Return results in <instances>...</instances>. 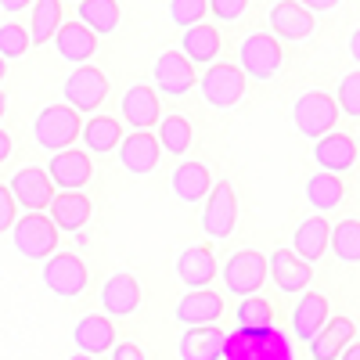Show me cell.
<instances>
[{"mask_svg": "<svg viewBox=\"0 0 360 360\" xmlns=\"http://www.w3.org/2000/svg\"><path fill=\"white\" fill-rule=\"evenodd\" d=\"M353 335H356V328H353L349 317H328L321 324V332L307 342L310 346V360H335L353 342Z\"/></svg>", "mask_w": 360, "mask_h": 360, "instance_id": "ac0fdd59", "label": "cell"}, {"mask_svg": "<svg viewBox=\"0 0 360 360\" xmlns=\"http://www.w3.org/2000/svg\"><path fill=\"white\" fill-rule=\"evenodd\" d=\"M169 188H173V195H176L180 202L195 205V202H202V198L209 195V188H213V176H209V169H205L202 162H180V166L173 169V176H169Z\"/></svg>", "mask_w": 360, "mask_h": 360, "instance_id": "83f0119b", "label": "cell"}, {"mask_svg": "<svg viewBox=\"0 0 360 360\" xmlns=\"http://www.w3.org/2000/svg\"><path fill=\"white\" fill-rule=\"evenodd\" d=\"M176 321L184 328H195V324H217L220 314H224V299L209 288H191L184 299L176 303Z\"/></svg>", "mask_w": 360, "mask_h": 360, "instance_id": "e0dca14e", "label": "cell"}, {"mask_svg": "<svg viewBox=\"0 0 360 360\" xmlns=\"http://www.w3.org/2000/svg\"><path fill=\"white\" fill-rule=\"evenodd\" d=\"M238 58H242V72L252 76V79L278 76V72H281V62H285L278 37H270V33H252V37H245Z\"/></svg>", "mask_w": 360, "mask_h": 360, "instance_id": "52a82bcc", "label": "cell"}, {"mask_svg": "<svg viewBox=\"0 0 360 360\" xmlns=\"http://www.w3.org/2000/svg\"><path fill=\"white\" fill-rule=\"evenodd\" d=\"M266 274H274V285L281 292L295 295V292H307V285L314 281V266L307 259H299L292 249H278L266 259Z\"/></svg>", "mask_w": 360, "mask_h": 360, "instance_id": "9a60e30c", "label": "cell"}, {"mask_svg": "<svg viewBox=\"0 0 360 360\" xmlns=\"http://www.w3.org/2000/svg\"><path fill=\"white\" fill-rule=\"evenodd\" d=\"M11 227H15V249L25 259H47L58 249V227L44 213H25Z\"/></svg>", "mask_w": 360, "mask_h": 360, "instance_id": "8992f818", "label": "cell"}, {"mask_svg": "<svg viewBox=\"0 0 360 360\" xmlns=\"http://www.w3.org/2000/svg\"><path fill=\"white\" fill-rule=\"evenodd\" d=\"M159 148L162 152H169V155H188V148H191V141H195V134H191V123L184 115H166V119H159Z\"/></svg>", "mask_w": 360, "mask_h": 360, "instance_id": "e575fe53", "label": "cell"}, {"mask_svg": "<svg viewBox=\"0 0 360 360\" xmlns=\"http://www.w3.org/2000/svg\"><path fill=\"white\" fill-rule=\"evenodd\" d=\"M33 0H0V11H8V15H18V11H25Z\"/></svg>", "mask_w": 360, "mask_h": 360, "instance_id": "f6af8a7d", "label": "cell"}, {"mask_svg": "<svg viewBox=\"0 0 360 360\" xmlns=\"http://www.w3.org/2000/svg\"><path fill=\"white\" fill-rule=\"evenodd\" d=\"M270 18V37L278 40H307L314 33V11H307L299 0H278L266 11Z\"/></svg>", "mask_w": 360, "mask_h": 360, "instance_id": "5bb4252c", "label": "cell"}, {"mask_svg": "<svg viewBox=\"0 0 360 360\" xmlns=\"http://www.w3.org/2000/svg\"><path fill=\"white\" fill-rule=\"evenodd\" d=\"M299 4H303L307 11H332L339 0H299Z\"/></svg>", "mask_w": 360, "mask_h": 360, "instance_id": "ee69618b", "label": "cell"}, {"mask_svg": "<svg viewBox=\"0 0 360 360\" xmlns=\"http://www.w3.org/2000/svg\"><path fill=\"white\" fill-rule=\"evenodd\" d=\"M69 360H94V356H90V353H72Z\"/></svg>", "mask_w": 360, "mask_h": 360, "instance_id": "f907efd6", "label": "cell"}, {"mask_svg": "<svg viewBox=\"0 0 360 360\" xmlns=\"http://www.w3.org/2000/svg\"><path fill=\"white\" fill-rule=\"evenodd\" d=\"M220 360H295V349H292V339L278 332V324L238 328V332H224Z\"/></svg>", "mask_w": 360, "mask_h": 360, "instance_id": "6da1fadb", "label": "cell"}, {"mask_svg": "<svg viewBox=\"0 0 360 360\" xmlns=\"http://www.w3.org/2000/svg\"><path fill=\"white\" fill-rule=\"evenodd\" d=\"M220 47H224V40H220V33H217V25H205V22L188 25V29H184V40H180V51H184L191 62H198V65L213 62V58L220 54Z\"/></svg>", "mask_w": 360, "mask_h": 360, "instance_id": "f1b7e54d", "label": "cell"}, {"mask_svg": "<svg viewBox=\"0 0 360 360\" xmlns=\"http://www.w3.org/2000/svg\"><path fill=\"white\" fill-rule=\"evenodd\" d=\"M79 130H83V123H79V112L72 105H51L37 115V123H33V137H37L40 148H47V152L72 148Z\"/></svg>", "mask_w": 360, "mask_h": 360, "instance_id": "3957f363", "label": "cell"}, {"mask_svg": "<svg viewBox=\"0 0 360 360\" xmlns=\"http://www.w3.org/2000/svg\"><path fill=\"white\" fill-rule=\"evenodd\" d=\"M342 195H346V188H342L339 173L321 169V173H314L307 180V202H310L314 213H332V209L342 202Z\"/></svg>", "mask_w": 360, "mask_h": 360, "instance_id": "4dcf8cb0", "label": "cell"}, {"mask_svg": "<svg viewBox=\"0 0 360 360\" xmlns=\"http://www.w3.org/2000/svg\"><path fill=\"white\" fill-rule=\"evenodd\" d=\"M292 252L299 256V259H307V263H314V259H321L324 256V249H328V220L324 217H310V220H303L295 227V234H292Z\"/></svg>", "mask_w": 360, "mask_h": 360, "instance_id": "f546056e", "label": "cell"}, {"mask_svg": "<svg viewBox=\"0 0 360 360\" xmlns=\"http://www.w3.org/2000/svg\"><path fill=\"white\" fill-rule=\"evenodd\" d=\"M79 22L90 29V33H98V37H108L119 29V0H79V8H76Z\"/></svg>", "mask_w": 360, "mask_h": 360, "instance_id": "1f68e13d", "label": "cell"}, {"mask_svg": "<svg viewBox=\"0 0 360 360\" xmlns=\"http://www.w3.org/2000/svg\"><path fill=\"white\" fill-rule=\"evenodd\" d=\"M220 278H224L227 292H234V295H252V292H259L263 281H266V256L256 252V249L234 252V256L224 263Z\"/></svg>", "mask_w": 360, "mask_h": 360, "instance_id": "30bf717a", "label": "cell"}, {"mask_svg": "<svg viewBox=\"0 0 360 360\" xmlns=\"http://www.w3.org/2000/svg\"><path fill=\"white\" fill-rule=\"evenodd\" d=\"M62 94L76 112H98L101 101L108 98V76L98 65H79L76 72H69Z\"/></svg>", "mask_w": 360, "mask_h": 360, "instance_id": "9c48e42d", "label": "cell"}, {"mask_svg": "<svg viewBox=\"0 0 360 360\" xmlns=\"http://www.w3.org/2000/svg\"><path fill=\"white\" fill-rule=\"evenodd\" d=\"M8 191L25 213H44V209L51 205V198H54V180L47 176L44 166H25L11 176Z\"/></svg>", "mask_w": 360, "mask_h": 360, "instance_id": "7c38bea8", "label": "cell"}, {"mask_svg": "<svg viewBox=\"0 0 360 360\" xmlns=\"http://www.w3.org/2000/svg\"><path fill=\"white\" fill-rule=\"evenodd\" d=\"M198 86H202V98L209 108H234L238 101H242L245 94V72L238 69V65H227V62H217V65H209L202 76H198Z\"/></svg>", "mask_w": 360, "mask_h": 360, "instance_id": "277c9868", "label": "cell"}, {"mask_svg": "<svg viewBox=\"0 0 360 360\" xmlns=\"http://www.w3.org/2000/svg\"><path fill=\"white\" fill-rule=\"evenodd\" d=\"M335 105H339V112H346V115L360 119V69L339 79V90H335Z\"/></svg>", "mask_w": 360, "mask_h": 360, "instance_id": "f35d334b", "label": "cell"}, {"mask_svg": "<svg viewBox=\"0 0 360 360\" xmlns=\"http://www.w3.org/2000/svg\"><path fill=\"white\" fill-rule=\"evenodd\" d=\"M314 159L328 173H346L356 162V141L349 134H324L314 141Z\"/></svg>", "mask_w": 360, "mask_h": 360, "instance_id": "d4e9b609", "label": "cell"}, {"mask_svg": "<svg viewBox=\"0 0 360 360\" xmlns=\"http://www.w3.org/2000/svg\"><path fill=\"white\" fill-rule=\"evenodd\" d=\"M152 76H155L159 94H166V98H184V94H191V86L198 83L195 62L184 51H162L155 69H152Z\"/></svg>", "mask_w": 360, "mask_h": 360, "instance_id": "8fae6325", "label": "cell"}, {"mask_svg": "<svg viewBox=\"0 0 360 360\" xmlns=\"http://www.w3.org/2000/svg\"><path fill=\"white\" fill-rule=\"evenodd\" d=\"M176 278L184 281L188 288H205L209 281L217 278L213 245H188L184 252L176 256Z\"/></svg>", "mask_w": 360, "mask_h": 360, "instance_id": "ffe728a7", "label": "cell"}, {"mask_svg": "<svg viewBox=\"0 0 360 360\" xmlns=\"http://www.w3.org/2000/svg\"><path fill=\"white\" fill-rule=\"evenodd\" d=\"M4 112H8V98L0 94V119H4Z\"/></svg>", "mask_w": 360, "mask_h": 360, "instance_id": "681fc988", "label": "cell"}, {"mask_svg": "<svg viewBox=\"0 0 360 360\" xmlns=\"http://www.w3.org/2000/svg\"><path fill=\"white\" fill-rule=\"evenodd\" d=\"M108 353H112V360H144V349L137 342H115Z\"/></svg>", "mask_w": 360, "mask_h": 360, "instance_id": "7bdbcfd3", "label": "cell"}, {"mask_svg": "<svg viewBox=\"0 0 360 360\" xmlns=\"http://www.w3.org/2000/svg\"><path fill=\"white\" fill-rule=\"evenodd\" d=\"M349 54H353V62L360 65V29H353V33H349Z\"/></svg>", "mask_w": 360, "mask_h": 360, "instance_id": "7dc6e473", "label": "cell"}, {"mask_svg": "<svg viewBox=\"0 0 360 360\" xmlns=\"http://www.w3.org/2000/svg\"><path fill=\"white\" fill-rule=\"evenodd\" d=\"M159 141L148 134V130H137L130 137L119 141V162H123V169H130L134 176H144V173H152L159 166Z\"/></svg>", "mask_w": 360, "mask_h": 360, "instance_id": "2e32d148", "label": "cell"}, {"mask_svg": "<svg viewBox=\"0 0 360 360\" xmlns=\"http://www.w3.org/2000/svg\"><path fill=\"white\" fill-rule=\"evenodd\" d=\"M54 51L72 65H83L86 58H94L98 51V33H90L83 22H62L54 33Z\"/></svg>", "mask_w": 360, "mask_h": 360, "instance_id": "d6986e66", "label": "cell"}, {"mask_svg": "<svg viewBox=\"0 0 360 360\" xmlns=\"http://www.w3.org/2000/svg\"><path fill=\"white\" fill-rule=\"evenodd\" d=\"M335 360H360V342L353 339V342H349V346H346V349L335 356Z\"/></svg>", "mask_w": 360, "mask_h": 360, "instance_id": "bcb514c9", "label": "cell"}, {"mask_svg": "<svg viewBox=\"0 0 360 360\" xmlns=\"http://www.w3.org/2000/svg\"><path fill=\"white\" fill-rule=\"evenodd\" d=\"M101 307L108 317H130L141 307V285L134 274H112L101 288Z\"/></svg>", "mask_w": 360, "mask_h": 360, "instance_id": "44dd1931", "label": "cell"}, {"mask_svg": "<svg viewBox=\"0 0 360 360\" xmlns=\"http://www.w3.org/2000/svg\"><path fill=\"white\" fill-rule=\"evenodd\" d=\"M90 274H86V263L72 252H51L47 263H44V285L62 295V299H76L83 288H86Z\"/></svg>", "mask_w": 360, "mask_h": 360, "instance_id": "ba28073f", "label": "cell"}, {"mask_svg": "<svg viewBox=\"0 0 360 360\" xmlns=\"http://www.w3.org/2000/svg\"><path fill=\"white\" fill-rule=\"evenodd\" d=\"M292 123L303 137L317 141V137L335 130L339 105L332 101V94H324V90H307V94H299L295 105H292Z\"/></svg>", "mask_w": 360, "mask_h": 360, "instance_id": "7a4b0ae2", "label": "cell"}, {"mask_svg": "<svg viewBox=\"0 0 360 360\" xmlns=\"http://www.w3.org/2000/svg\"><path fill=\"white\" fill-rule=\"evenodd\" d=\"M47 176L54 180V188L79 191V188L90 184V176H94V162H90V155L79 152V148H62V152L51 155Z\"/></svg>", "mask_w": 360, "mask_h": 360, "instance_id": "4fadbf2b", "label": "cell"}, {"mask_svg": "<svg viewBox=\"0 0 360 360\" xmlns=\"http://www.w3.org/2000/svg\"><path fill=\"white\" fill-rule=\"evenodd\" d=\"M205 11H209L205 0H169V18H173L180 29H188V25L202 22Z\"/></svg>", "mask_w": 360, "mask_h": 360, "instance_id": "ab89813d", "label": "cell"}, {"mask_svg": "<svg viewBox=\"0 0 360 360\" xmlns=\"http://www.w3.org/2000/svg\"><path fill=\"white\" fill-rule=\"evenodd\" d=\"M29 47H33V40H29L25 25H18V22H4V25H0V58H4V62H18Z\"/></svg>", "mask_w": 360, "mask_h": 360, "instance_id": "74e56055", "label": "cell"}, {"mask_svg": "<svg viewBox=\"0 0 360 360\" xmlns=\"http://www.w3.org/2000/svg\"><path fill=\"white\" fill-rule=\"evenodd\" d=\"M8 155H11V137H8V130H0V162Z\"/></svg>", "mask_w": 360, "mask_h": 360, "instance_id": "c3c4849f", "label": "cell"}, {"mask_svg": "<svg viewBox=\"0 0 360 360\" xmlns=\"http://www.w3.org/2000/svg\"><path fill=\"white\" fill-rule=\"evenodd\" d=\"M159 94L148 83H137L123 94V119L134 130H152L159 123Z\"/></svg>", "mask_w": 360, "mask_h": 360, "instance_id": "7402d4cb", "label": "cell"}, {"mask_svg": "<svg viewBox=\"0 0 360 360\" xmlns=\"http://www.w3.org/2000/svg\"><path fill=\"white\" fill-rule=\"evenodd\" d=\"M79 137L86 141L90 152L105 155V152H112V148H119V141H123V130H119V119H112V115H94V119H86V123H83Z\"/></svg>", "mask_w": 360, "mask_h": 360, "instance_id": "d6a6232c", "label": "cell"}, {"mask_svg": "<svg viewBox=\"0 0 360 360\" xmlns=\"http://www.w3.org/2000/svg\"><path fill=\"white\" fill-rule=\"evenodd\" d=\"M72 342L79 353H90V356H98V353H108L115 346V328L108 317L101 314H86L79 317V324L72 328Z\"/></svg>", "mask_w": 360, "mask_h": 360, "instance_id": "cb8c5ba5", "label": "cell"}, {"mask_svg": "<svg viewBox=\"0 0 360 360\" xmlns=\"http://www.w3.org/2000/svg\"><path fill=\"white\" fill-rule=\"evenodd\" d=\"M234 317H238V328H270L274 324V307H270V299L252 292V295H242Z\"/></svg>", "mask_w": 360, "mask_h": 360, "instance_id": "8d00e7d4", "label": "cell"}, {"mask_svg": "<svg viewBox=\"0 0 360 360\" xmlns=\"http://www.w3.org/2000/svg\"><path fill=\"white\" fill-rule=\"evenodd\" d=\"M324 321H328V299L321 292H303V299L292 310V335L299 342H310Z\"/></svg>", "mask_w": 360, "mask_h": 360, "instance_id": "4316f807", "label": "cell"}, {"mask_svg": "<svg viewBox=\"0 0 360 360\" xmlns=\"http://www.w3.org/2000/svg\"><path fill=\"white\" fill-rule=\"evenodd\" d=\"M8 76V62H4V58H0V79H4Z\"/></svg>", "mask_w": 360, "mask_h": 360, "instance_id": "816d5d0a", "label": "cell"}, {"mask_svg": "<svg viewBox=\"0 0 360 360\" xmlns=\"http://www.w3.org/2000/svg\"><path fill=\"white\" fill-rule=\"evenodd\" d=\"M328 242L342 263H360V220H339L328 231Z\"/></svg>", "mask_w": 360, "mask_h": 360, "instance_id": "d590c367", "label": "cell"}, {"mask_svg": "<svg viewBox=\"0 0 360 360\" xmlns=\"http://www.w3.org/2000/svg\"><path fill=\"white\" fill-rule=\"evenodd\" d=\"M58 25H62V0H33V22H29V40L51 44Z\"/></svg>", "mask_w": 360, "mask_h": 360, "instance_id": "836d02e7", "label": "cell"}, {"mask_svg": "<svg viewBox=\"0 0 360 360\" xmlns=\"http://www.w3.org/2000/svg\"><path fill=\"white\" fill-rule=\"evenodd\" d=\"M11 224H15V198L8 188H0V234L11 231Z\"/></svg>", "mask_w": 360, "mask_h": 360, "instance_id": "b9f144b4", "label": "cell"}, {"mask_svg": "<svg viewBox=\"0 0 360 360\" xmlns=\"http://www.w3.org/2000/svg\"><path fill=\"white\" fill-rule=\"evenodd\" d=\"M202 202H205L202 205V231L209 238H217V242L231 238L238 227V198H234L231 180H217V188H209V195Z\"/></svg>", "mask_w": 360, "mask_h": 360, "instance_id": "5b68a950", "label": "cell"}, {"mask_svg": "<svg viewBox=\"0 0 360 360\" xmlns=\"http://www.w3.org/2000/svg\"><path fill=\"white\" fill-rule=\"evenodd\" d=\"M205 4H209V11H213L220 22H238L245 15L249 0H205Z\"/></svg>", "mask_w": 360, "mask_h": 360, "instance_id": "60d3db41", "label": "cell"}, {"mask_svg": "<svg viewBox=\"0 0 360 360\" xmlns=\"http://www.w3.org/2000/svg\"><path fill=\"white\" fill-rule=\"evenodd\" d=\"M224 332L217 324H195L180 335V360H220Z\"/></svg>", "mask_w": 360, "mask_h": 360, "instance_id": "484cf974", "label": "cell"}, {"mask_svg": "<svg viewBox=\"0 0 360 360\" xmlns=\"http://www.w3.org/2000/svg\"><path fill=\"white\" fill-rule=\"evenodd\" d=\"M47 209H51V220L58 231H83L90 213H94V205H90V198L83 191H62V195L54 191Z\"/></svg>", "mask_w": 360, "mask_h": 360, "instance_id": "603a6c76", "label": "cell"}]
</instances>
